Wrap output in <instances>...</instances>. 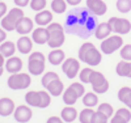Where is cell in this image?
Listing matches in <instances>:
<instances>
[{"mask_svg":"<svg viewBox=\"0 0 131 123\" xmlns=\"http://www.w3.org/2000/svg\"><path fill=\"white\" fill-rule=\"evenodd\" d=\"M47 30L50 31V38H49L47 44L51 49H59L64 43V39H66L63 26L60 24H58V22H52V24L50 22L47 25Z\"/></svg>","mask_w":131,"mask_h":123,"instance_id":"obj_1","label":"cell"},{"mask_svg":"<svg viewBox=\"0 0 131 123\" xmlns=\"http://www.w3.org/2000/svg\"><path fill=\"white\" fill-rule=\"evenodd\" d=\"M31 84V77L28 73H23V72H17V73H12L8 79V86L13 91H18V89H26L29 85Z\"/></svg>","mask_w":131,"mask_h":123,"instance_id":"obj_2","label":"cell"},{"mask_svg":"<svg viewBox=\"0 0 131 123\" xmlns=\"http://www.w3.org/2000/svg\"><path fill=\"white\" fill-rule=\"evenodd\" d=\"M122 46H123V39L121 36H109L101 42L100 47H101V52H104L105 55H110L117 50H121Z\"/></svg>","mask_w":131,"mask_h":123,"instance_id":"obj_3","label":"cell"},{"mask_svg":"<svg viewBox=\"0 0 131 123\" xmlns=\"http://www.w3.org/2000/svg\"><path fill=\"white\" fill-rule=\"evenodd\" d=\"M89 84H92L93 92L97 93V94L105 93V92H107V89H109V81L105 79V76L101 72H98V71H93L92 72Z\"/></svg>","mask_w":131,"mask_h":123,"instance_id":"obj_4","label":"cell"},{"mask_svg":"<svg viewBox=\"0 0 131 123\" xmlns=\"http://www.w3.org/2000/svg\"><path fill=\"white\" fill-rule=\"evenodd\" d=\"M107 22L112 28V31L117 33V34H127V33L131 30V22L127 18L112 17Z\"/></svg>","mask_w":131,"mask_h":123,"instance_id":"obj_5","label":"cell"},{"mask_svg":"<svg viewBox=\"0 0 131 123\" xmlns=\"http://www.w3.org/2000/svg\"><path fill=\"white\" fill-rule=\"evenodd\" d=\"M62 70L66 73V76L68 79H73V77L78 76V73L80 72V63L78 59H73V58H68L63 62L62 65Z\"/></svg>","mask_w":131,"mask_h":123,"instance_id":"obj_6","label":"cell"},{"mask_svg":"<svg viewBox=\"0 0 131 123\" xmlns=\"http://www.w3.org/2000/svg\"><path fill=\"white\" fill-rule=\"evenodd\" d=\"M101 59H102V55H101V51L97 50L94 46L91 47L88 51L84 54V57L81 59V62L86 63L88 65H98L101 63Z\"/></svg>","mask_w":131,"mask_h":123,"instance_id":"obj_7","label":"cell"},{"mask_svg":"<svg viewBox=\"0 0 131 123\" xmlns=\"http://www.w3.org/2000/svg\"><path fill=\"white\" fill-rule=\"evenodd\" d=\"M13 115H15V119H16L17 122H20V123H26V122H29V120L31 119L33 113H31V109H30L29 106H26V105H20L18 107L15 109Z\"/></svg>","mask_w":131,"mask_h":123,"instance_id":"obj_8","label":"cell"},{"mask_svg":"<svg viewBox=\"0 0 131 123\" xmlns=\"http://www.w3.org/2000/svg\"><path fill=\"white\" fill-rule=\"evenodd\" d=\"M49 38H50V31L47 30V28L39 26V28L33 30L31 39H33V42H36L37 44H45V43H47Z\"/></svg>","mask_w":131,"mask_h":123,"instance_id":"obj_9","label":"cell"},{"mask_svg":"<svg viewBox=\"0 0 131 123\" xmlns=\"http://www.w3.org/2000/svg\"><path fill=\"white\" fill-rule=\"evenodd\" d=\"M86 7L92 13L97 16L105 15L107 10V5L104 3V0H86Z\"/></svg>","mask_w":131,"mask_h":123,"instance_id":"obj_10","label":"cell"},{"mask_svg":"<svg viewBox=\"0 0 131 123\" xmlns=\"http://www.w3.org/2000/svg\"><path fill=\"white\" fill-rule=\"evenodd\" d=\"M34 28V22H33L31 18L29 17H23L17 21V25H16V30L18 34H29V33L33 30Z\"/></svg>","mask_w":131,"mask_h":123,"instance_id":"obj_11","label":"cell"},{"mask_svg":"<svg viewBox=\"0 0 131 123\" xmlns=\"http://www.w3.org/2000/svg\"><path fill=\"white\" fill-rule=\"evenodd\" d=\"M15 102H13V99H10V98H0V115L2 117H8L10 114H13L15 113Z\"/></svg>","mask_w":131,"mask_h":123,"instance_id":"obj_12","label":"cell"},{"mask_svg":"<svg viewBox=\"0 0 131 123\" xmlns=\"http://www.w3.org/2000/svg\"><path fill=\"white\" fill-rule=\"evenodd\" d=\"M5 70L9 73H17L23 70V60L18 57H10L8 58V60L5 62Z\"/></svg>","mask_w":131,"mask_h":123,"instance_id":"obj_13","label":"cell"},{"mask_svg":"<svg viewBox=\"0 0 131 123\" xmlns=\"http://www.w3.org/2000/svg\"><path fill=\"white\" fill-rule=\"evenodd\" d=\"M45 60H37V59H31L28 60V70L31 75L34 76H39L45 71Z\"/></svg>","mask_w":131,"mask_h":123,"instance_id":"obj_14","label":"cell"},{"mask_svg":"<svg viewBox=\"0 0 131 123\" xmlns=\"http://www.w3.org/2000/svg\"><path fill=\"white\" fill-rule=\"evenodd\" d=\"M16 47L21 54H29L33 49V39H30L28 36L20 37L17 43H16Z\"/></svg>","mask_w":131,"mask_h":123,"instance_id":"obj_15","label":"cell"},{"mask_svg":"<svg viewBox=\"0 0 131 123\" xmlns=\"http://www.w3.org/2000/svg\"><path fill=\"white\" fill-rule=\"evenodd\" d=\"M34 21H36V24L39 25V26H47L52 21V13L50 12V10H46V9L39 10V12L36 15V17H34Z\"/></svg>","mask_w":131,"mask_h":123,"instance_id":"obj_16","label":"cell"},{"mask_svg":"<svg viewBox=\"0 0 131 123\" xmlns=\"http://www.w3.org/2000/svg\"><path fill=\"white\" fill-rule=\"evenodd\" d=\"M110 34H112V28H110V25H109V22H101V24H98V26L94 30L96 38L100 39V41H104Z\"/></svg>","mask_w":131,"mask_h":123,"instance_id":"obj_17","label":"cell"},{"mask_svg":"<svg viewBox=\"0 0 131 123\" xmlns=\"http://www.w3.org/2000/svg\"><path fill=\"white\" fill-rule=\"evenodd\" d=\"M64 58H66V54H64V51L60 50V49H54V50L49 54V57H47L49 62H50L52 65H59V64H62V63L64 62Z\"/></svg>","mask_w":131,"mask_h":123,"instance_id":"obj_18","label":"cell"},{"mask_svg":"<svg viewBox=\"0 0 131 123\" xmlns=\"http://www.w3.org/2000/svg\"><path fill=\"white\" fill-rule=\"evenodd\" d=\"M117 75L118 76H122V77H130L131 79V62L127 60H121L117 64Z\"/></svg>","mask_w":131,"mask_h":123,"instance_id":"obj_19","label":"cell"},{"mask_svg":"<svg viewBox=\"0 0 131 123\" xmlns=\"http://www.w3.org/2000/svg\"><path fill=\"white\" fill-rule=\"evenodd\" d=\"M63 88H64V85H63V83H62L59 79L52 80V81H51V83L46 86L47 92H49L51 96H54V97H58V96H60V94L63 93Z\"/></svg>","mask_w":131,"mask_h":123,"instance_id":"obj_20","label":"cell"},{"mask_svg":"<svg viewBox=\"0 0 131 123\" xmlns=\"http://www.w3.org/2000/svg\"><path fill=\"white\" fill-rule=\"evenodd\" d=\"M16 44L10 41H4L3 43H0V52H2L5 58H10L13 57L16 52Z\"/></svg>","mask_w":131,"mask_h":123,"instance_id":"obj_21","label":"cell"},{"mask_svg":"<svg viewBox=\"0 0 131 123\" xmlns=\"http://www.w3.org/2000/svg\"><path fill=\"white\" fill-rule=\"evenodd\" d=\"M78 98H79L78 93L75 92V89H73L71 85H70L67 89H66L64 93H63V101H64L66 105H68V106L75 105V102L78 101Z\"/></svg>","mask_w":131,"mask_h":123,"instance_id":"obj_22","label":"cell"},{"mask_svg":"<svg viewBox=\"0 0 131 123\" xmlns=\"http://www.w3.org/2000/svg\"><path fill=\"white\" fill-rule=\"evenodd\" d=\"M25 101L29 106L31 107H39V102H41V97H39V92L37 91H30L25 94Z\"/></svg>","mask_w":131,"mask_h":123,"instance_id":"obj_23","label":"cell"},{"mask_svg":"<svg viewBox=\"0 0 131 123\" xmlns=\"http://www.w3.org/2000/svg\"><path fill=\"white\" fill-rule=\"evenodd\" d=\"M62 118L64 122H73L76 118H78V110L75 107L67 106L62 110Z\"/></svg>","mask_w":131,"mask_h":123,"instance_id":"obj_24","label":"cell"},{"mask_svg":"<svg viewBox=\"0 0 131 123\" xmlns=\"http://www.w3.org/2000/svg\"><path fill=\"white\" fill-rule=\"evenodd\" d=\"M16 25H17V21L15 18H12L8 13L2 18V28L5 30V31H12V30H16Z\"/></svg>","mask_w":131,"mask_h":123,"instance_id":"obj_25","label":"cell"},{"mask_svg":"<svg viewBox=\"0 0 131 123\" xmlns=\"http://www.w3.org/2000/svg\"><path fill=\"white\" fill-rule=\"evenodd\" d=\"M83 102L86 107H94L98 104V97L97 93L94 92H89V93H85L83 97Z\"/></svg>","mask_w":131,"mask_h":123,"instance_id":"obj_26","label":"cell"},{"mask_svg":"<svg viewBox=\"0 0 131 123\" xmlns=\"http://www.w3.org/2000/svg\"><path fill=\"white\" fill-rule=\"evenodd\" d=\"M51 9H52V12L60 15V13L66 12V9H67V2L66 0H52Z\"/></svg>","mask_w":131,"mask_h":123,"instance_id":"obj_27","label":"cell"},{"mask_svg":"<svg viewBox=\"0 0 131 123\" xmlns=\"http://www.w3.org/2000/svg\"><path fill=\"white\" fill-rule=\"evenodd\" d=\"M117 9L121 13H128L131 10V0H117Z\"/></svg>","mask_w":131,"mask_h":123,"instance_id":"obj_28","label":"cell"},{"mask_svg":"<svg viewBox=\"0 0 131 123\" xmlns=\"http://www.w3.org/2000/svg\"><path fill=\"white\" fill-rule=\"evenodd\" d=\"M94 111L91 109V107H86L84 109L81 113L79 114V119L81 123H91V119H92V115H93Z\"/></svg>","mask_w":131,"mask_h":123,"instance_id":"obj_29","label":"cell"},{"mask_svg":"<svg viewBox=\"0 0 131 123\" xmlns=\"http://www.w3.org/2000/svg\"><path fill=\"white\" fill-rule=\"evenodd\" d=\"M51 94L49 93V92H46V91H41L39 92V97H41V102H39V107L41 109H45V107H47L49 105H50V102H51V97H50Z\"/></svg>","mask_w":131,"mask_h":123,"instance_id":"obj_30","label":"cell"},{"mask_svg":"<svg viewBox=\"0 0 131 123\" xmlns=\"http://www.w3.org/2000/svg\"><path fill=\"white\" fill-rule=\"evenodd\" d=\"M130 96H131V88L130 86H123L118 91V98H119V101L123 102V104L128 99Z\"/></svg>","mask_w":131,"mask_h":123,"instance_id":"obj_31","label":"cell"},{"mask_svg":"<svg viewBox=\"0 0 131 123\" xmlns=\"http://www.w3.org/2000/svg\"><path fill=\"white\" fill-rule=\"evenodd\" d=\"M92 72H93V70H92V68H89V67H86V68L81 70V71L79 72L80 81H81V83H84V84H88V83H89V80H91V75H92Z\"/></svg>","mask_w":131,"mask_h":123,"instance_id":"obj_32","label":"cell"},{"mask_svg":"<svg viewBox=\"0 0 131 123\" xmlns=\"http://www.w3.org/2000/svg\"><path fill=\"white\" fill-rule=\"evenodd\" d=\"M97 110L98 111H101L102 114H105L107 118H110L112 115H113V113H114V110H113V106L110 105V104H100L98 105V107H97Z\"/></svg>","mask_w":131,"mask_h":123,"instance_id":"obj_33","label":"cell"},{"mask_svg":"<svg viewBox=\"0 0 131 123\" xmlns=\"http://www.w3.org/2000/svg\"><path fill=\"white\" fill-rule=\"evenodd\" d=\"M47 2L46 0H30V8L36 12H39V10H43L46 8Z\"/></svg>","mask_w":131,"mask_h":123,"instance_id":"obj_34","label":"cell"},{"mask_svg":"<svg viewBox=\"0 0 131 123\" xmlns=\"http://www.w3.org/2000/svg\"><path fill=\"white\" fill-rule=\"evenodd\" d=\"M55 79H59V76H58L57 72H46L45 75L42 76V85L46 88L52 80H55Z\"/></svg>","mask_w":131,"mask_h":123,"instance_id":"obj_35","label":"cell"},{"mask_svg":"<svg viewBox=\"0 0 131 123\" xmlns=\"http://www.w3.org/2000/svg\"><path fill=\"white\" fill-rule=\"evenodd\" d=\"M91 123H107V117L105 114H102L101 111H94L93 115H92V119H91Z\"/></svg>","mask_w":131,"mask_h":123,"instance_id":"obj_36","label":"cell"},{"mask_svg":"<svg viewBox=\"0 0 131 123\" xmlns=\"http://www.w3.org/2000/svg\"><path fill=\"white\" fill-rule=\"evenodd\" d=\"M121 58L123 60H127V62H131V44H123L121 47Z\"/></svg>","mask_w":131,"mask_h":123,"instance_id":"obj_37","label":"cell"},{"mask_svg":"<svg viewBox=\"0 0 131 123\" xmlns=\"http://www.w3.org/2000/svg\"><path fill=\"white\" fill-rule=\"evenodd\" d=\"M8 15L10 16V17H12V18H15L16 21H18L20 18H23L25 15H24V10L23 9H21L20 7H16V8H12V9H10L9 10V12H8Z\"/></svg>","mask_w":131,"mask_h":123,"instance_id":"obj_38","label":"cell"},{"mask_svg":"<svg viewBox=\"0 0 131 123\" xmlns=\"http://www.w3.org/2000/svg\"><path fill=\"white\" fill-rule=\"evenodd\" d=\"M94 44L93 43H91V42H85V43H83L81 46H80V49H79V59L81 60L83 59V57H84V54L88 51L91 47H93Z\"/></svg>","mask_w":131,"mask_h":123,"instance_id":"obj_39","label":"cell"},{"mask_svg":"<svg viewBox=\"0 0 131 123\" xmlns=\"http://www.w3.org/2000/svg\"><path fill=\"white\" fill-rule=\"evenodd\" d=\"M115 114L121 115V117H122V118H125L127 122H130V119H131V111H130L128 109H126V107H121V109H118Z\"/></svg>","mask_w":131,"mask_h":123,"instance_id":"obj_40","label":"cell"},{"mask_svg":"<svg viewBox=\"0 0 131 123\" xmlns=\"http://www.w3.org/2000/svg\"><path fill=\"white\" fill-rule=\"evenodd\" d=\"M71 86L75 89V92L78 93V96H79V97H83V96H84V92H85V86H84L81 83H73Z\"/></svg>","mask_w":131,"mask_h":123,"instance_id":"obj_41","label":"cell"},{"mask_svg":"<svg viewBox=\"0 0 131 123\" xmlns=\"http://www.w3.org/2000/svg\"><path fill=\"white\" fill-rule=\"evenodd\" d=\"M31 59H37V60H46L45 55H43L42 52H39V51H34V52H31V54L29 55V60H31Z\"/></svg>","mask_w":131,"mask_h":123,"instance_id":"obj_42","label":"cell"},{"mask_svg":"<svg viewBox=\"0 0 131 123\" xmlns=\"http://www.w3.org/2000/svg\"><path fill=\"white\" fill-rule=\"evenodd\" d=\"M110 123H128L125 118H122L121 115H118V114H115L113 118H112V122Z\"/></svg>","mask_w":131,"mask_h":123,"instance_id":"obj_43","label":"cell"},{"mask_svg":"<svg viewBox=\"0 0 131 123\" xmlns=\"http://www.w3.org/2000/svg\"><path fill=\"white\" fill-rule=\"evenodd\" d=\"M15 4L20 8H23V7H26L28 4H30V0H15Z\"/></svg>","mask_w":131,"mask_h":123,"instance_id":"obj_44","label":"cell"},{"mask_svg":"<svg viewBox=\"0 0 131 123\" xmlns=\"http://www.w3.org/2000/svg\"><path fill=\"white\" fill-rule=\"evenodd\" d=\"M7 39V33L3 28H0V43H3Z\"/></svg>","mask_w":131,"mask_h":123,"instance_id":"obj_45","label":"cell"},{"mask_svg":"<svg viewBox=\"0 0 131 123\" xmlns=\"http://www.w3.org/2000/svg\"><path fill=\"white\" fill-rule=\"evenodd\" d=\"M46 123H63V122H62V119L58 118V117H51V118L47 119Z\"/></svg>","mask_w":131,"mask_h":123,"instance_id":"obj_46","label":"cell"},{"mask_svg":"<svg viewBox=\"0 0 131 123\" xmlns=\"http://www.w3.org/2000/svg\"><path fill=\"white\" fill-rule=\"evenodd\" d=\"M66 2H67V4H70V5H78V4L81 3V0H66Z\"/></svg>","mask_w":131,"mask_h":123,"instance_id":"obj_47","label":"cell"},{"mask_svg":"<svg viewBox=\"0 0 131 123\" xmlns=\"http://www.w3.org/2000/svg\"><path fill=\"white\" fill-rule=\"evenodd\" d=\"M4 64H5V57H4L2 52H0V68H2Z\"/></svg>","mask_w":131,"mask_h":123,"instance_id":"obj_48","label":"cell"},{"mask_svg":"<svg viewBox=\"0 0 131 123\" xmlns=\"http://www.w3.org/2000/svg\"><path fill=\"white\" fill-rule=\"evenodd\" d=\"M125 104H126V106H127V107H130V109H131V96L128 97V99H127V101H126Z\"/></svg>","mask_w":131,"mask_h":123,"instance_id":"obj_49","label":"cell"},{"mask_svg":"<svg viewBox=\"0 0 131 123\" xmlns=\"http://www.w3.org/2000/svg\"><path fill=\"white\" fill-rule=\"evenodd\" d=\"M3 72H4V70H3V67H2V68H0V76L3 75Z\"/></svg>","mask_w":131,"mask_h":123,"instance_id":"obj_50","label":"cell"},{"mask_svg":"<svg viewBox=\"0 0 131 123\" xmlns=\"http://www.w3.org/2000/svg\"><path fill=\"white\" fill-rule=\"evenodd\" d=\"M0 18H2V16H0Z\"/></svg>","mask_w":131,"mask_h":123,"instance_id":"obj_51","label":"cell"},{"mask_svg":"<svg viewBox=\"0 0 131 123\" xmlns=\"http://www.w3.org/2000/svg\"><path fill=\"white\" fill-rule=\"evenodd\" d=\"M0 2H2V0H0Z\"/></svg>","mask_w":131,"mask_h":123,"instance_id":"obj_52","label":"cell"}]
</instances>
